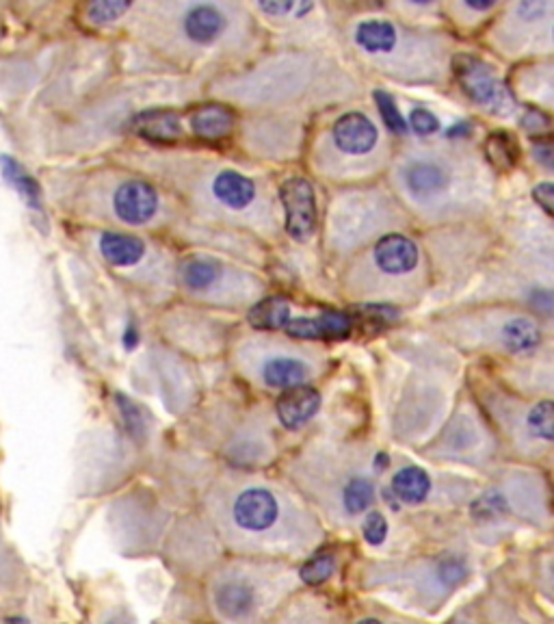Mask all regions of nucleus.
Returning a JSON list of instances; mask_svg holds the SVG:
<instances>
[{
	"label": "nucleus",
	"mask_w": 554,
	"mask_h": 624,
	"mask_svg": "<svg viewBox=\"0 0 554 624\" xmlns=\"http://www.w3.org/2000/svg\"><path fill=\"white\" fill-rule=\"evenodd\" d=\"M390 161V141L362 111L338 115L312 146V167L336 182L371 178Z\"/></svg>",
	"instance_id": "9b49d317"
},
{
	"label": "nucleus",
	"mask_w": 554,
	"mask_h": 624,
	"mask_svg": "<svg viewBox=\"0 0 554 624\" xmlns=\"http://www.w3.org/2000/svg\"><path fill=\"white\" fill-rule=\"evenodd\" d=\"M137 341H139V336H137L135 328H128V332H126V345H128V347H133Z\"/></svg>",
	"instance_id": "a18cd8bd"
},
{
	"label": "nucleus",
	"mask_w": 554,
	"mask_h": 624,
	"mask_svg": "<svg viewBox=\"0 0 554 624\" xmlns=\"http://www.w3.org/2000/svg\"><path fill=\"white\" fill-rule=\"evenodd\" d=\"M405 224L399 202L379 189L338 193L327 206L325 243L336 256L355 254Z\"/></svg>",
	"instance_id": "f8f14e48"
},
{
	"label": "nucleus",
	"mask_w": 554,
	"mask_h": 624,
	"mask_svg": "<svg viewBox=\"0 0 554 624\" xmlns=\"http://www.w3.org/2000/svg\"><path fill=\"white\" fill-rule=\"evenodd\" d=\"M533 152H535V159L542 161L548 169L552 167V143L550 141L533 143Z\"/></svg>",
	"instance_id": "37998d69"
},
{
	"label": "nucleus",
	"mask_w": 554,
	"mask_h": 624,
	"mask_svg": "<svg viewBox=\"0 0 554 624\" xmlns=\"http://www.w3.org/2000/svg\"><path fill=\"white\" fill-rule=\"evenodd\" d=\"M392 185L401 204L429 224L481 215L494 189L481 156L451 141L407 146L392 163Z\"/></svg>",
	"instance_id": "f03ea898"
},
{
	"label": "nucleus",
	"mask_w": 554,
	"mask_h": 624,
	"mask_svg": "<svg viewBox=\"0 0 554 624\" xmlns=\"http://www.w3.org/2000/svg\"><path fill=\"white\" fill-rule=\"evenodd\" d=\"M133 9L139 37L171 59L239 57L256 42L252 16L239 3L165 0Z\"/></svg>",
	"instance_id": "20e7f679"
},
{
	"label": "nucleus",
	"mask_w": 554,
	"mask_h": 624,
	"mask_svg": "<svg viewBox=\"0 0 554 624\" xmlns=\"http://www.w3.org/2000/svg\"><path fill=\"white\" fill-rule=\"evenodd\" d=\"M355 624H414V622H405V620L373 614V616H362L360 620H355Z\"/></svg>",
	"instance_id": "c03bdc74"
},
{
	"label": "nucleus",
	"mask_w": 554,
	"mask_h": 624,
	"mask_svg": "<svg viewBox=\"0 0 554 624\" xmlns=\"http://www.w3.org/2000/svg\"><path fill=\"white\" fill-rule=\"evenodd\" d=\"M487 410L492 412L511 447L524 458H542L552 449L554 410L548 397L524 401L509 395H490Z\"/></svg>",
	"instance_id": "f3484780"
},
{
	"label": "nucleus",
	"mask_w": 554,
	"mask_h": 624,
	"mask_svg": "<svg viewBox=\"0 0 554 624\" xmlns=\"http://www.w3.org/2000/svg\"><path fill=\"white\" fill-rule=\"evenodd\" d=\"M182 289L204 304L243 308L262 297V282L239 267L210 256H189L178 267Z\"/></svg>",
	"instance_id": "dca6fc26"
},
{
	"label": "nucleus",
	"mask_w": 554,
	"mask_h": 624,
	"mask_svg": "<svg viewBox=\"0 0 554 624\" xmlns=\"http://www.w3.org/2000/svg\"><path fill=\"white\" fill-rule=\"evenodd\" d=\"M442 330L455 343L509 356H529L542 347L544 332L535 317L511 308L472 310L446 319Z\"/></svg>",
	"instance_id": "2eb2a0df"
},
{
	"label": "nucleus",
	"mask_w": 554,
	"mask_h": 624,
	"mask_svg": "<svg viewBox=\"0 0 554 624\" xmlns=\"http://www.w3.org/2000/svg\"><path fill=\"white\" fill-rule=\"evenodd\" d=\"M351 317L345 312L327 310L319 317H295L286 325V332L299 341H340L351 334Z\"/></svg>",
	"instance_id": "a878e982"
},
{
	"label": "nucleus",
	"mask_w": 554,
	"mask_h": 624,
	"mask_svg": "<svg viewBox=\"0 0 554 624\" xmlns=\"http://www.w3.org/2000/svg\"><path fill=\"white\" fill-rule=\"evenodd\" d=\"M271 624H345L338 609L312 594H293L275 611Z\"/></svg>",
	"instance_id": "393cba45"
},
{
	"label": "nucleus",
	"mask_w": 554,
	"mask_h": 624,
	"mask_svg": "<svg viewBox=\"0 0 554 624\" xmlns=\"http://www.w3.org/2000/svg\"><path fill=\"white\" fill-rule=\"evenodd\" d=\"M496 453V438L483 423L481 414L470 408L461 406L448 421L446 429L438 440H433L427 455L435 460L459 462L470 466H483L492 460Z\"/></svg>",
	"instance_id": "412c9836"
},
{
	"label": "nucleus",
	"mask_w": 554,
	"mask_h": 624,
	"mask_svg": "<svg viewBox=\"0 0 554 624\" xmlns=\"http://www.w3.org/2000/svg\"><path fill=\"white\" fill-rule=\"evenodd\" d=\"M470 577L464 555L442 553L435 557L381 562L364 570L362 583L368 592L390 598L403 609L433 614Z\"/></svg>",
	"instance_id": "1a4fd4ad"
},
{
	"label": "nucleus",
	"mask_w": 554,
	"mask_h": 624,
	"mask_svg": "<svg viewBox=\"0 0 554 624\" xmlns=\"http://www.w3.org/2000/svg\"><path fill=\"white\" fill-rule=\"evenodd\" d=\"M72 211L100 224L122 228H156L171 217L161 189L145 178L124 172H94L70 193Z\"/></svg>",
	"instance_id": "9d476101"
},
{
	"label": "nucleus",
	"mask_w": 554,
	"mask_h": 624,
	"mask_svg": "<svg viewBox=\"0 0 554 624\" xmlns=\"http://www.w3.org/2000/svg\"><path fill=\"white\" fill-rule=\"evenodd\" d=\"M234 362L249 382L269 390L310 386L325 369L323 354L273 336H249L239 343Z\"/></svg>",
	"instance_id": "4468645a"
},
{
	"label": "nucleus",
	"mask_w": 554,
	"mask_h": 624,
	"mask_svg": "<svg viewBox=\"0 0 554 624\" xmlns=\"http://www.w3.org/2000/svg\"><path fill=\"white\" fill-rule=\"evenodd\" d=\"M496 7H498V3H494V0H461V3L448 5V9L457 13V18L485 16V13H490Z\"/></svg>",
	"instance_id": "58836bf2"
},
{
	"label": "nucleus",
	"mask_w": 554,
	"mask_h": 624,
	"mask_svg": "<svg viewBox=\"0 0 554 624\" xmlns=\"http://www.w3.org/2000/svg\"><path fill=\"white\" fill-rule=\"evenodd\" d=\"M293 477L308 499L338 527H351L375 503L373 460L366 449L316 440L293 462Z\"/></svg>",
	"instance_id": "39448f33"
},
{
	"label": "nucleus",
	"mask_w": 554,
	"mask_h": 624,
	"mask_svg": "<svg viewBox=\"0 0 554 624\" xmlns=\"http://www.w3.org/2000/svg\"><path fill=\"white\" fill-rule=\"evenodd\" d=\"M5 624H29L24 618H9Z\"/></svg>",
	"instance_id": "de8ad7c7"
},
{
	"label": "nucleus",
	"mask_w": 554,
	"mask_h": 624,
	"mask_svg": "<svg viewBox=\"0 0 554 624\" xmlns=\"http://www.w3.org/2000/svg\"><path fill=\"white\" fill-rule=\"evenodd\" d=\"M375 100H377V109L381 113V120H384L386 128L390 130V133L403 137L407 133V122L403 120L397 104H394V98L386 94V91H375Z\"/></svg>",
	"instance_id": "f704fd0d"
},
{
	"label": "nucleus",
	"mask_w": 554,
	"mask_h": 624,
	"mask_svg": "<svg viewBox=\"0 0 554 624\" xmlns=\"http://www.w3.org/2000/svg\"><path fill=\"white\" fill-rule=\"evenodd\" d=\"M451 70L466 96L487 113L509 115L516 109L511 91L500 81L490 63L474 55H455Z\"/></svg>",
	"instance_id": "4be33fe9"
},
{
	"label": "nucleus",
	"mask_w": 554,
	"mask_h": 624,
	"mask_svg": "<svg viewBox=\"0 0 554 624\" xmlns=\"http://www.w3.org/2000/svg\"><path fill=\"white\" fill-rule=\"evenodd\" d=\"M128 11H133V3H91L85 7V16L91 24L107 26L111 22H117L124 18Z\"/></svg>",
	"instance_id": "72a5a7b5"
},
{
	"label": "nucleus",
	"mask_w": 554,
	"mask_h": 624,
	"mask_svg": "<svg viewBox=\"0 0 554 624\" xmlns=\"http://www.w3.org/2000/svg\"><path fill=\"white\" fill-rule=\"evenodd\" d=\"M548 124H550V117L544 115L539 109H531L529 113L522 117V126L533 130V133H539V130L548 128Z\"/></svg>",
	"instance_id": "79ce46f5"
},
{
	"label": "nucleus",
	"mask_w": 554,
	"mask_h": 624,
	"mask_svg": "<svg viewBox=\"0 0 554 624\" xmlns=\"http://www.w3.org/2000/svg\"><path fill=\"white\" fill-rule=\"evenodd\" d=\"M427 286V260L401 232L377 239L351 260L345 291L371 304H410Z\"/></svg>",
	"instance_id": "6e6552de"
},
{
	"label": "nucleus",
	"mask_w": 554,
	"mask_h": 624,
	"mask_svg": "<svg viewBox=\"0 0 554 624\" xmlns=\"http://www.w3.org/2000/svg\"><path fill=\"white\" fill-rule=\"evenodd\" d=\"M7 178L13 182V185H16L18 189H20V193L24 195L26 198V202L29 204H33V206H37V200H39V189H37V185H35V180L31 178V176H26L24 172H20V167H18V163H13V161H9L7 163Z\"/></svg>",
	"instance_id": "e433bc0d"
},
{
	"label": "nucleus",
	"mask_w": 554,
	"mask_h": 624,
	"mask_svg": "<svg viewBox=\"0 0 554 624\" xmlns=\"http://www.w3.org/2000/svg\"><path fill=\"white\" fill-rule=\"evenodd\" d=\"M189 128L195 137L217 141L232 133L234 113L226 104H200L189 113Z\"/></svg>",
	"instance_id": "c756f323"
},
{
	"label": "nucleus",
	"mask_w": 554,
	"mask_h": 624,
	"mask_svg": "<svg viewBox=\"0 0 554 624\" xmlns=\"http://www.w3.org/2000/svg\"><path fill=\"white\" fill-rule=\"evenodd\" d=\"M133 133L145 141L176 143L182 137V120L174 109H148L133 120Z\"/></svg>",
	"instance_id": "cd10ccee"
},
{
	"label": "nucleus",
	"mask_w": 554,
	"mask_h": 624,
	"mask_svg": "<svg viewBox=\"0 0 554 624\" xmlns=\"http://www.w3.org/2000/svg\"><path fill=\"white\" fill-rule=\"evenodd\" d=\"M327 70V65L301 52L280 55L234 81H226V89H219V94L249 107H286L308 98L312 91H321V76Z\"/></svg>",
	"instance_id": "ddd939ff"
},
{
	"label": "nucleus",
	"mask_w": 554,
	"mask_h": 624,
	"mask_svg": "<svg viewBox=\"0 0 554 624\" xmlns=\"http://www.w3.org/2000/svg\"><path fill=\"white\" fill-rule=\"evenodd\" d=\"M410 124H412V128H414V133L418 135V137H431L435 130L440 128V122H438V117H435L431 111H427V109H414L412 111V115H410Z\"/></svg>",
	"instance_id": "ea45409f"
},
{
	"label": "nucleus",
	"mask_w": 554,
	"mask_h": 624,
	"mask_svg": "<svg viewBox=\"0 0 554 624\" xmlns=\"http://www.w3.org/2000/svg\"><path fill=\"white\" fill-rule=\"evenodd\" d=\"M321 408L319 390L312 386H299L293 390H286L282 397L277 399V421L286 427L288 432H297L303 425H308L314 414Z\"/></svg>",
	"instance_id": "bb28decb"
},
{
	"label": "nucleus",
	"mask_w": 554,
	"mask_h": 624,
	"mask_svg": "<svg viewBox=\"0 0 554 624\" xmlns=\"http://www.w3.org/2000/svg\"><path fill=\"white\" fill-rule=\"evenodd\" d=\"M206 514L223 544L243 557H303L323 538L308 507L269 481L219 479L206 494Z\"/></svg>",
	"instance_id": "f257e3e1"
},
{
	"label": "nucleus",
	"mask_w": 554,
	"mask_h": 624,
	"mask_svg": "<svg viewBox=\"0 0 554 624\" xmlns=\"http://www.w3.org/2000/svg\"><path fill=\"white\" fill-rule=\"evenodd\" d=\"M390 488L399 501L416 507L431 501V494L435 492V481L422 466L407 464L392 475Z\"/></svg>",
	"instance_id": "c85d7f7f"
},
{
	"label": "nucleus",
	"mask_w": 554,
	"mask_h": 624,
	"mask_svg": "<svg viewBox=\"0 0 554 624\" xmlns=\"http://www.w3.org/2000/svg\"><path fill=\"white\" fill-rule=\"evenodd\" d=\"M297 588L288 564L241 555L210 575L208 605L221 624H267Z\"/></svg>",
	"instance_id": "0eeeda50"
},
{
	"label": "nucleus",
	"mask_w": 554,
	"mask_h": 624,
	"mask_svg": "<svg viewBox=\"0 0 554 624\" xmlns=\"http://www.w3.org/2000/svg\"><path fill=\"white\" fill-rule=\"evenodd\" d=\"M351 44L368 68L410 85L442 83L453 61L451 42L442 33L388 18L355 22Z\"/></svg>",
	"instance_id": "423d86ee"
},
{
	"label": "nucleus",
	"mask_w": 554,
	"mask_h": 624,
	"mask_svg": "<svg viewBox=\"0 0 554 624\" xmlns=\"http://www.w3.org/2000/svg\"><path fill=\"white\" fill-rule=\"evenodd\" d=\"M334 570H336L334 555L323 553V555L312 557L310 562H306V566L299 570V579L306 585H321L334 575Z\"/></svg>",
	"instance_id": "473e14b6"
},
{
	"label": "nucleus",
	"mask_w": 554,
	"mask_h": 624,
	"mask_svg": "<svg viewBox=\"0 0 554 624\" xmlns=\"http://www.w3.org/2000/svg\"><path fill=\"white\" fill-rule=\"evenodd\" d=\"M550 0H522L503 9L492 31V44L507 57H526L552 50Z\"/></svg>",
	"instance_id": "6ab92c4d"
},
{
	"label": "nucleus",
	"mask_w": 554,
	"mask_h": 624,
	"mask_svg": "<svg viewBox=\"0 0 554 624\" xmlns=\"http://www.w3.org/2000/svg\"><path fill=\"white\" fill-rule=\"evenodd\" d=\"M485 614L492 624H531L529 620H524L522 614H518L516 609L500 601H492L490 605H487Z\"/></svg>",
	"instance_id": "4c0bfd02"
},
{
	"label": "nucleus",
	"mask_w": 554,
	"mask_h": 624,
	"mask_svg": "<svg viewBox=\"0 0 554 624\" xmlns=\"http://www.w3.org/2000/svg\"><path fill=\"white\" fill-rule=\"evenodd\" d=\"M533 198L535 202L544 208L548 215H552V198H554V187L552 182H542L533 189Z\"/></svg>",
	"instance_id": "a19ab883"
},
{
	"label": "nucleus",
	"mask_w": 554,
	"mask_h": 624,
	"mask_svg": "<svg viewBox=\"0 0 554 624\" xmlns=\"http://www.w3.org/2000/svg\"><path fill=\"white\" fill-rule=\"evenodd\" d=\"M156 176L197 215L223 226L245 228L265 239L280 237V215L271 187L243 169L208 156L152 154Z\"/></svg>",
	"instance_id": "7ed1b4c3"
},
{
	"label": "nucleus",
	"mask_w": 554,
	"mask_h": 624,
	"mask_svg": "<svg viewBox=\"0 0 554 624\" xmlns=\"http://www.w3.org/2000/svg\"><path fill=\"white\" fill-rule=\"evenodd\" d=\"M94 243L104 263L141 286H152V289L161 291L167 289L174 278V265H171L169 256L135 234L102 230L96 232Z\"/></svg>",
	"instance_id": "a211bd4d"
},
{
	"label": "nucleus",
	"mask_w": 554,
	"mask_h": 624,
	"mask_svg": "<svg viewBox=\"0 0 554 624\" xmlns=\"http://www.w3.org/2000/svg\"><path fill=\"white\" fill-rule=\"evenodd\" d=\"M448 624H479V622H474V620H468V618H455V620H451Z\"/></svg>",
	"instance_id": "49530a36"
},
{
	"label": "nucleus",
	"mask_w": 554,
	"mask_h": 624,
	"mask_svg": "<svg viewBox=\"0 0 554 624\" xmlns=\"http://www.w3.org/2000/svg\"><path fill=\"white\" fill-rule=\"evenodd\" d=\"M362 536L368 544L379 546L388 536V520L381 512H368L362 523Z\"/></svg>",
	"instance_id": "c9c22d12"
},
{
	"label": "nucleus",
	"mask_w": 554,
	"mask_h": 624,
	"mask_svg": "<svg viewBox=\"0 0 554 624\" xmlns=\"http://www.w3.org/2000/svg\"><path fill=\"white\" fill-rule=\"evenodd\" d=\"M290 317V304L284 297H265L258 299V302L249 310V323L254 325L256 330H267V332H277L288 325Z\"/></svg>",
	"instance_id": "7c9ffc66"
},
{
	"label": "nucleus",
	"mask_w": 554,
	"mask_h": 624,
	"mask_svg": "<svg viewBox=\"0 0 554 624\" xmlns=\"http://www.w3.org/2000/svg\"><path fill=\"white\" fill-rule=\"evenodd\" d=\"M277 195H280L288 237L297 243H308L314 237L316 224H319L314 185L308 178L290 176L282 182Z\"/></svg>",
	"instance_id": "5701e85b"
},
{
	"label": "nucleus",
	"mask_w": 554,
	"mask_h": 624,
	"mask_svg": "<svg viewBox=\"0 0 554 624\" xmlns=\"http://www.w3.org/2000/svg\"><path fill=\"white\" fill-rule=\"evenodd\" d=\"M485 156L487 161L494 163L500 169H511L520 159V148L516 139H513L505 130L492 133L485 143Z\"/></svg>",
	"instance_id": "2f4dec72"
},
{
	"label": "nucleus",
	"mask_w": 554,
	"mask_h": 624,
	"mask_svg": "<svg viewBox=\"0 0 554 624\" xmlns=\"http://www.w3.org/2000/svg\"><path fill=\"white\" fill-rule=\"evenodd\" d=\"M293 120H265L247 128V141L260 154H269L273 159H288L297 150L301 130Z\"/></svg>",
	"instance_id": "b1692460"
},
{
	"label": "nucleus",
	"mask_w": 554,
	"mask_h": 624,
	"mask_svg": "<svg viewBox=\"0 0 554 624\" xmlns=\"http://www.w3.org/2000/svg\"><path fill=\"white\" fill-rule=\"evenodd\" d=\"M470 512L479 523H498L509 514L533 520V523L550 520L544 484H539L537 477L524 473L511 475L503 484L483 490L481 497L472 501Z\"/></svg>",
	"instance_id": "aec40b11"
}]
</instances>
